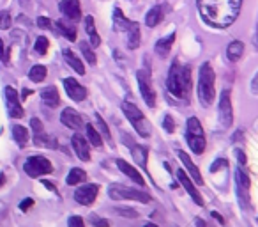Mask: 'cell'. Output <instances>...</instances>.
<instances>
[{"mask_svg":"<svg viewBox=\"0 0 258 227\" xmlns=\"http://www.w3.org/2000/svg\"><path fill=\"white\" fill-rule=\"evenodd\" d=\"M85 178H87L85 170H83V169L74 167V169H71V170H69L68 178H66V183H68V185H78V183L83 181Z\"/></svg>","mask_w":258,"mask_h":227,"instance_id":"obj_33","label":"cell"},{"mask_svg":"<svg viewBox=\"0 0 258 227\" xmlns=\"http://www.w3.org/2000/svg\"><path fill=\"white\" fill-rule=\"evenodd\" d=\"M216 98V75L209 62H204L198 75V99L204 107H210Z\"/></svg>","mask_w":258,"mask_h":227,"instance_id":"obj_3","label":"cell"},{"mask_svg":"<svg viewBox=\"0 0 258 227\" xmlns=\"http://www.w3.org/2000/svg\"><path fill=\"white\" fill-rule=\"evenodd\" d=\"M64 89L73 101H83L87 98V89L74 78H64Z\"/></svg>","mask_w":258,"mask_h":227,"instance_id":"obj_14","label":"cell"},{"mask_svg":"<svg viewBox=\"0 0 258 227\" xmlns=\"http://www.w3.org/2000/svg\"><path fill=\"white\" fill-rule=\"evenodd\" d=\"M37 25H39L41 29H50L52 27V21L48 18H44V16H39V20H37Z\"/></svg>","mask_w":258,"mask_h":227,"instance_id":"obj_48","label":"cell"},{"mask_svg":"<svg viewBox=\"0 0 258 227\" xmlns=\"http://www.w3.org/2000/svg\"><path fill=\"white\" fill-rule=\"evenodd\" d=\"M30 128L34 130V133L37 135V133H43V130H44V126H43V123H41L39 119H30Z\"/></svg>","mask_w":258,"mask_h":227,"instance_id":"obj_42","label":"cell"},{"mask_svg":"<svg viewBox=\"0 0 258 227\" xmlns=\"http://www.w3.org/2000/svg\"><path fill=\"white\" fill-rule=\"evenodd\" d=\"M255 41H257V45H258V25H257V39Z\"/></svg>","mask_w":258,"mask_h":227,"instance_id":"obj_57","label":"cell"},{"mask_svg":"<svg viewBox=\"0 0 258 227\" xmlns=\"http://www.w3.org/2000/svg\"><path fill=\"white\" fill-rule=\"evenodd\" d=\"M32 206H34V199H32V197L23 199V201L20 203V209H21V211H27V209H29V208H32Z\"/></svg>","mask_w":258,"mask_h":227,"instance_id":"obj_45","label":"cell"},{"mask_svg":"<svg viewBox=\"0 0 258 227\" xmlns=\"http://www.w3.org/2000/svg\"><path fill=\"white\" fill-rule=\"evenodd\" d=\"M46 75H48V69L41 64H35L30 68L29 78L32 80V82H35V84H39V82H43V80L46 78Z\"/></svg>","mask_w":258,"mask_h":227,"instance_id":"obj_30","label":"cell"},{"mask_svg":"<svg viewBox=\"0 0 258 227\" xmlns=\"http://www.w3.org/2000/svg\"><path fill=\"white\" fill-rule=\"evenodd\" d=\"M115 213H119L120 217L124 218H138V211L133 209V208H124V206H117L115 208Z\"/></svg>","mask_w":258,"mask_h":227,"instance_id":"obj_37","label":"cell"},{"mask_svg":"<svg viewBox=\"0 0 258 227\" xmlns=\"http://www.w3.org/2000/svg\"><path fill=\"white\" fill-rule=\"evenodd\" d=\"M173 41H175V32H172V34L165 36V38H161V39H157L156 43V54L159 55V57H168V54H170L172 50V45H173Z\"/></svg>","mask_w":258,"mask_h":227,"instance_id":"obj_21","label":"cell"},{"mask_svg":"<svg viewBox=\"0 0 258 227\" xmlns=\"http://www.w3.org/2000/svg\"><path fill=\"white\" fill-rule=\"evenodd\" d=\"M110 193V197L113 201H138V203H143V204H149L152 201V197L149 195L147 192L143 190H137V188H127V187H122V185H113L110 187L108 190Z\"/></svg>","mask_w":258,"mask_h":227,"instance_id":"obj_6","label":"cell"},{"mask_svg":"<svg viewBox=\"0 0 258 227\" xmlns=\"http://www.w3.org/2000/svg\"><path fill=\"white\" fill-rule=\"evenodd\" d=\"M235 156H237L239 165H246V154H244V151H241V149H235Z\"/></svg>","mask_w":258,"mask_h":227,"instance_id":"obj_49","label":"cell"},{"mask_svg":"<svg viewBox=\"0 0 258 227\" xmlns=\"http://www.w3.org/2000/svg\"><path fill=\"white\" fill-rule=\"evenodd\" d=\"M55 27L60 30V34H62L68 41H76V30H74V27H71V25L66 23L64 20L57 21V23H55Z\"/></svg>","mask_w":258,"mask_h":227,"instance_id":"obj_29","label":"cell"},{"mask_svg":"<svg viewBox=\"0 0 258 227\" xmlns=\"http://www.w3.org/2000/svg\"><path fill=\"white\" fill-rule=\"evenodd\" d=\"M202 20L216 29H226L237 20L242 0H196Z\"/></svg>","mask_w":258,"mask_h":227,"instance_id":"obj_1","label":"cell"},{"mask_svg":"<svg viewBox=\"0 0 258 227\" xmlns=\"http://www.w3.org/2000/svg\"><path fill=\"white\" fill-rule=\"evenodd\" d=\"M195 224H196V227H207V226H205L204 220H202V218H195Z\"/></svg>","mask_w":258,"mask_h":227,"instance_id":"obj_50","label":"cell"},{"mask_svg":"<svg viewBox=\"0 0 258 227\" xmlns=\"http://www.w3.org/2000/svg\"><path fill=\"white\" fill-rule=\"evenodd\" d=\"M50 48V41L48 38H44V36H39L37 39H35V45H34V50L37 52L39 55H44L46 52H48Z\"/></svg>","mask_w":258,"mask_h":227,"instance_id":"obj_35","label":"cell"},{"mask_svg":"<svg viewBox=\"0 0 258 227\" xmlns=\"http://www.w3.org/2000/svg\"><path fill=\"white\" fill-rule=\"evenodd\" d=\"M4 181H5V176H4V172H0V187L4 185Z\"/></svg>","mask_w":258,"mask_h":227,"instance_id":"obj_53","label":"cell"},{"mask_svg":"<svg viewBox=\"0 0 258 227\" xmlns=\"http://www.w3.org/2000/svg\"><path fill=\"white\" fill-rule=\"evenodd\" d=\"M41 98H43L44 105H48V107H52V109H55V107H59L60 105L59 89H57L55 85H48V87H44L43 93H41Z\"/></svg>","mask_w":258,"mask_h":227,"instance_id":"obj_20","label":"cell"},{"mask_svg":"<svg viewBox=\"0 0 258 227\" xmlns=\"http://www.w3.org/2000/svg\"><path fill=\"white\" fill-rule=\"evenodd\" d=\"M137 78H138V85H140V93L143 96V101L147 103V107L154 109L156 107V91L152 87L149 71L147 69H140L137 73Z\"/></svg>","mask_w":258,"mask_h":227,"instance_id":"obj_8","label":"cell"},{"mask_svg":"<svg viewBox=\"0 0 258 227\" xmlns=\"http://www.w3.org/2000/svg\"><path fill=\"white\" fill-rule=\"evenodd\" d=\"M163 128H165L168 133H173V130H175V123H173L172 115H165V121H163Z\"/></svg>","mask_w":258,"mask_h":227,"instance_id":"obj_41","label":"cell"},{"mask_svg":"<svg viewBox=\"0 0 258 227\" xmlns=\"http://www.w3.org/2000/svg\"><path fill=\"white\" fill-rule=\"evenodd\" d=\"M4 94H5V107H7L9 117H13V119L23 117V107H21V103H20V96H18V93H16L11 85H7Z\"/></svg>","mask_w":258,"mask_h":227,"instance_id":"obj_10","label":"cell"},{"mask_svg":"<svg viewBox=\"0 0 258 227\" xmlns=\"http://www.w3.org/2000/svg\"><path fill=\"white\" fill-rule=\"evenodd\" d=\"M210 215H212V217H214V218H218V220H219V224H223V218L219 217V213H216V211H212V213H210Z\"/></svg>","mask_w":258,"mask_h":227,"instance_id":"obj_52","label":"cell"},{"mask_svg":"<svg viewBox=\"0 0 258 227\" xmlns=\"http://www.w3.org/2000/svg\"><path fill=\"white\" fill-rule=\"evenodd\" d=\"M122 112L127 117V121L133 124V128L138 132V135H141V137H149L151 135V124L143 117V114L140 112V109H138L137 105L129 103V101H124L122 103Z\"/></svg>","mask_w":258,"mask_h":227,"instance_id":"obj_5","label":"cell"},{"mask_svg":"<svg viewBox=\"0 0 258 227\" xmlns=\"http://www.w3.org/2000/svg\"><path fill=\"white\" fill-rule=\"evenodd\" d=\"M143 227H157V226H154V224H145Z\"/></svg>","mask_w":258,"mask_h":227,"instance_id":"obj_56","label":"cell"},{"mask_svg":"<svg viewBox=\"0 0 258 227\" xmlns=\"http://www.w3.org/2000/svg\"><path fill=\"white\" fill-rule=\"evenodd\" d=\"M59 9L69 21H78L82 18V5L80 0H60Z\"/></svg>","mask_w":258,"mask_h":227,"instance_id":"obj_13","label":"cell"},{"mask_svg":"<svg viewBox=\"0 0 258 227\" xmlns=\"http://www.w3.org/2000/svg\"><path fill=\"white\" fill-rule=\"evenodd\" d=\"M90 226L92 227H110V222L106 218H99L98 215H90Z\"/></svg>","mask_w":258,"mask_h":227,"instance_id":"obj_40","label":"cell"},{"mask_svg":"<svg viewBox=\"0 0 258 227\" xmlns=\"http://www.w3.org/2000/svg\"><path fill=\"white\" fill-rule=\"evenodd\" d=\"M44 183V187L48 188V190H52V192H55V187L52 185V183H48V181H43Z\"/></svg>","mask_w":258,"mask_h":227,"instance_id":"obj_51","label":"cell"},{"mask_svg":"<svg viewBox=\"0 0 258 227\" xmlns=\"http://www.w3.org/2000/svg\"><path fill=\"white\" fill-rule=\"evenodd\" d=\"M13 137H15V140L18 142V146L20 148H25L27 146V142H29V130L25 128V126H15L13 128Z\"/></svg>","mask_w":258,"mask_h":227,"instance_id":"obj_31","label":"cell"},{"mask_svg":"<svg viewBox=\"0 0 258 227\" xmlns=\"http://www.w3.org/2000/svg\"><path fill=\"white\" fill-rule=\"evenodd\" d=\"M251 94H255V96H258V71H257V75L253 76V80H251Z\"/></svg>","mask_w":258,"mask_h":227,"instance_id":"obj_47","label":"cell"},{"mask_svg":"<svg viewBox=\"0 0 258 227\" xmlns=\"http://www.w3.org/2000/svg\"><path fill=\"white\" fill-rule=\"evenodd\" d=\"M117 167L120 169V172H124V176H127L131 181H135L137 185H140V187H145V179H143V176H141L135 167H131L127 162H124V160H117Z\"/></svg>","mask_w":258,"mask_h":227,"instance_id":"obj_18","label":"cell"},{"mask_svg":"<svg viewBox=\"0 0 258 227\" xmlns=\"http://www.w3.org/2000/svg\"><path fill=\"white\" fill-rule=\"evenodd\" d=\"M113 23H115V29L120 30V32H124V30H129V27H131L133 21L127 20L126 16L122 15V11L117 7V9L113 11Z\"/></svg>","mask_w":258,"mask_h":227,"instance_id":"obj_28","label":"cell"},{"mask_svg":"<svg viewBox=\"0 0 258 227\" xmlns=\"http://www.w3.org/2000/svg\"><path fill=\"white\" fill-rule=\"evenodd\" d=\"M71 144H73V149L76 156H78L82 162H88L90 160V151H88V146H87V140L82 137V135H73L71 138Z\"/></svg>","mask_w":258,"mask_h":227,"instance_id":"obj_17","label":"cell"},{"mask_svg":"<svg viewBox=\"0 0 258 227\" xmlns=\"http://www.w3.org/2000/svg\"><path fill=\"white\" fill-rule=\"evenodd\" d=\"M96 123H98V128H99V132H101L104 137L110 140L112 138V133H110V130H108V126H106V123H104V119L99 115V114H96Z\"/></svg>","mask_w":258,"mask_h":227,"instance_id":"obj_38","label":"cell"},{"mask_svg":"<svg viewBox=\"0 0 258 227\" xmlns=\"http://www.w3.org/2000/svg\"><path fill=\"white\" fill-rule=\"evenodd\" d=\"M177 156L180 158V162H182V165L186 167V170L189 172L191 178L195 179V181L198 183V185H202V183H204V178H202V174H200V169L196 167L195 163L191 162L189 156H188V154H186L184 151H179V153H177Z\"/></svg>","mask_w":258,"mask_h":227,"instance_id":"obj_19","label":"cell"},{"mask_svg":"<svg viewBox=\"0 0 258 227\" xmlns=\"http://www.w3.org/2000/svg\"><path fill=\"white\" fill-rule=\"evenodd\" d=\"M98 192H99V187L96 183H88V185H83V187L76 188V192H74V201L82 206H90V204L96 201L98 197Z\"/></svg>","mask_w":258,"mask_h":227,"instance_id":"obj_11","label":"cell"},{"mask_svg":"<svg viewBox=\"0 0 258 227\" xmlns=\"http://www.w3.org/2000/svg\"><path fill=\"white\" fill-rule=\"evenodd\" d=\"M166 89L175 98L188 99L191 91V71L189 66H182L179 60H173L168 69V78H166Z\"/></svg>","mask_w":258,"mask_h":227,"instance_id":"obj_2","label":"cell"},{"mask_svg":"<svg viewBox=\"0 0 258 227\" xmlns=\"http://www.w3.org/2000/svg\"><path fill=\"white\" fill-rule=\"evenodd\" d=\"M80 50H82L83 57L87 59L88 64H92V66L96 64V54H94L92 48H90V46H88L87 43H82V45H80Z\"/></svg>","mask_w":258,"mask_h":227,"instance_id":"obj_36","label":"cell"},{"mask_svg":"<svg viewBox=\"0 0 258 227\" xmlns=\"http://www.w3.org/2000/svg\"><path fill=\"white\" fill-rule=\"evenodd\" d=\"M186 140L188 146L195 154H202L205 151V135L204 128L196 117L188 119V126H186Z\"/></svg>","mask_w":258,"mask_h":227,"instance_id":"obj_4","label":"cell"},{"mask_svg":"<svg viewBox=\"0 0 258 227\" xmlns=\"http://www.w3.org/2000/svg\"><path fill=\"white\" fill-rule=\"evenodd\" d=\"M218 114H219V123L223 128H230L234 124V109H232V96H230V91L224 89L221 93V98H219V105H218Z\"/></svg>","mask_w":258,"mask_h":227,"instance_id":"obj_9","label":"cell"},{"mask_svg":"<svg viewBox=\"0 0 258 227\" xmlns=\"http://www.w3.org/2000/svg\"><path fill=\"white\" fill-rule=\"evenodd\" d=\"M85 30H87L88 39H90V46L98 48L101 45V38H99L98 30H96V25H94V18L90 15H87V18H85Z\"/></svg>","mask_w":258,"mask_h":227,"instance_id":"obj_22","label":"cell"},{"mask_svg":"<svg viewBox=\"0 0 258 227\" xmlns=\"http://www.w3.org/2000/svg\"><path fill=\"white\" fill-rule=\"evenodd\" d=\"M23 170L29 178H41V176L52 174L53 165L50 163L48 158H44V156H30L23 163Z\"/></svg>","mask_w":258,"mask_h":227,"instance_id":"obj_7","label":"cell"},{"mask_svg":"<svg viewBox=\"0 0 258 227\" xmlns=\"http://www.w3.org/2000/svg\"><path fill=\"white\" fill-rule=\"evenodd\" d=\"M221 167H228V160H224V158H218V162L216 163H212L210 165V172L214 174V172H218L219 169Z\"/></svg>","mask_w":258,"mask_h":227,"instance_id":"obj_44","label":"cell"},{"mask_svg":"<svg viewBox=\"0 0 258 227\" xmlns=\"http://www.w3.org/2000/svg\"><path fill=\"white\" fill-rule=\"evenodd\" d=\"M177 179H179V183L182 185V187L186 188V192L189 193L191 199L195 201V204H198V206H204V201H202V195H200V192L196 190L195 187H193V183H191V179L188 178V174L182 170V169H179L177 170Z\"/></svg>","mask_w":258,"mask_h":227,"instance_id":"obj_15","label":"cell"},{"mask_svg":"<svg viewBox=\"0 0 258 227\" xmlns=\"http://www.w3.org/2000/svg\"><path fill=\"white\" fill-rule=\"evenodd\" d=\"M0 60H4L5 64L9 62V52H4V41L0 39Z\"/></svg>","mask_w":258,"mask_h":227,"instance_id":"obj_46","label":"cell"},{"mask_svg":"<svg viewBox=\"0 0 258 227\" xmlns=\"http://www.w3.org/2000/svg\"><path fill=\"white\" fill-rule=\"evenodd\" d=\"M87 137H88V142L92 144L94 148H99V146L103 144L101 133H99L98 130L94 128L92 124H87Z\"/></svg>","mask_w":258,"mask_h":227,"instance_id":"obj_34","label":"cell"},{"mask_svg":"<svg viewBox=\"0 0 258 227\" xmlns=\"http://www.w3.org/2000/svg\"><path fill=\"white\" fill-rule=\"evenodd\" d=\"M29 2H30V0H20V5H27Z\"/></svg>","mask_w":258,"mask_h":227,"instance_id":"obj_55","label":"cell"},{"mask_svg":"<svg viewBox=\"0 0 258 227\" xmlns=\"http://www.w3.org/2000/svg\"><path fill=\"white\" fill-rule=\"evenodd\" d=\"M68 226L69 227H85V222H83L82 217H76V215H73V217H69Z\"/></svg>","mask_w":258,"mask_h":227,"instance_id":"obj_43","label":"cell"},{"mask_svg":"<svg viewBox=\"0 0 258 227\" xmlns=\"http://www.w3.org/2000/svg\"><path fill=\"white\" fill-rule=\"evenodd\" d=\"M60 121H62L64 126H68L71 130H80L83 128V121L80 117V114L73 109H64L62 115H60Z\"/></svg>","mask_w":258,"mask_h":227,"instance_id":"obj_16","label":"cell"},{"mask_svg":"<svg viewBox=\"0 0 258 227\" xmlns=\"http://www.w3.org/2000/svg\"><path fill=\"white\" fill-rule=\"evenodd\" d=\"M11 27V13L0 11V30H7Z\"/></svg>","mask_w":258,"mask_h":227,"instance_id":"obj_39","label":"cell"},{"mask_svg":"<svg viewBox=\"0 0 258 227\" xmlns=\"http://www.w3.org/2000/svg\"><path fill=\"white\" fill-rule=\"evenodd\" d=\"M161 21H163V7L161 5H154L145 15V25L147 27H157Z\"/></svg>","mask_w":258,"mask_h":227,"instance_id":"obj_24","label":"cell"},{"mask_svg":"<svg viewBox=\"0 0 258 227\" xmlns=\"http://www.w3.org/2000/svg\"><path fill=\"white\" fill-rule=\"evenodd\" d=\"M244 54V43L242 41H232L226 48V57H228L232 62H237Z\"/></svg>","mask_w":258,"mask_h":227,"instance_id":"obj_26","label":"cell"},{"mask_svg":"<svg viewBox=\"0 0 258 227\" xmlns=\"http://www.w3.org/2000/svg\"><path fill=\"white\" fill-rule=\"evenodd\" d=\"M29 93H32V91H29V89H25V91H23V98H27V96H29Z\"/></svg>","mask_w":258,"mask_h":227,"instance_id":"obj_54","label":"cell"},{"mask_svg":"<svg viewBox=\"0 0 258 227\" xmlns=\"http://www.w3.org/2000/svg\"><path fill=\"white\" fill-rule=\"evenodd\" d=\"M131 153H133V158H135V162L140 165V167L145 169L147 167V154H149V151H147V148H143V146H137V144H133L131 146Z\"/></svg>","mask_w":258,"mask_h":227,"instance_id":"obj_27","label":"cell"},{"mask_svg":"<svg viewBox=\"0 0 258 227\" xmlns=\"http://www.w3.org/2000/svg\"><path fill=\"white\" fill-rule=\"evenodd\" d=\"M34 142L37 144V146H41V148H48V149H57V140H55L53 137H50V135L46 133H37L34 137Z\"/></svg>","mask_w":258,"mask_h":227,"instance_id":"obj_32","label":"cell"},{"mask_svg":"<svg viewBox=\"0 0 258 227\" xmlns=\"http://www.w3.org/2000/svg\"><path fill=\"white\" fill-rule=\"evenodd\" d=\"M64 59H66V62L69 64V68H73L74 73L85 75V66H83L82 59H78L71 50H68V48L64 50Z\"/></svg>","mask_w":258,"mask_h":227,"instance_id":"obj_23","label":"cell"},{"mask_svg":"<svg viewBox=\"0 0 258 227\" xmlns=\"http://www.w3.org/2000/svg\"><path fill=\"white\" fill-rule=\"evenodd\" d=\"M127 46L129 50H137L140 46V25L133 21L127 30Z\"/></svg>","mask_w":258,"mask_h":227,"instance_id":"obj_25","label":"cell"},{"mask_svg":"<svg viewBox=\"0 0 258 227\" xmlns=\"http://www.w3.org/2000/svg\"><path fill=\"white\" fill-rule=\"evenodd\" d=\"M235 181H237V193H239L241 206L248 208L249 206V178H248V174L244 172L241 167H239L237 172H235Z\"/></svg>","mask_w":258,"mask_h":227,"instance_id":"obj_12","label":"cell"}]
</instances>
